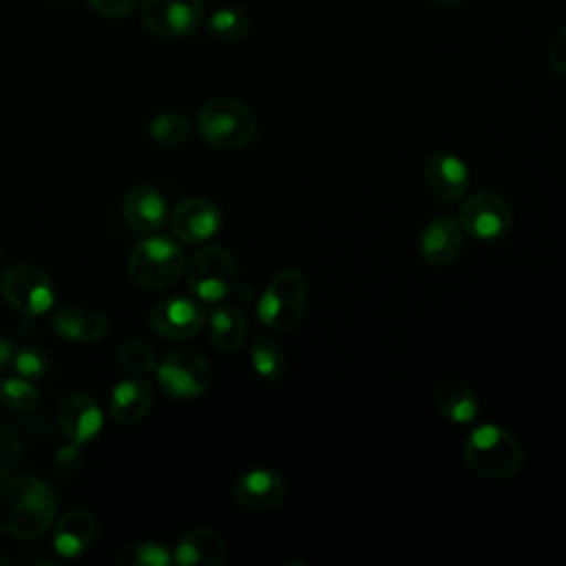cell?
I'll return each instance as SVG.
<instances>
[{
	"label": "cell",
	"mask_w": 566,
	"mask_h": 566,
	"mask_svg": "<svg viewBox=\"0 0 566 566\" xmlns=\"http://www.w3.org/2000/svg\"><path fill=\"white\" fill-rule=\"evenodd\" d=\"M97 520L86 509H71L66 511L53 526L51 544L60 557L73 559L88 551L95 539Z\"/></svg>",
	"instance_id": "e0dca14e"
},
{
	"label": "cell",
	"mask_w": 566,
	"mask_h": 566,
	"mask_svg": "<svg viewBox=\"0 0 566 566\" xmlns=\"http://www.w3.org/2000/svg\"><path fill=\"white\" fill-rule=\"evenodd\" d=\"M186 281L201 303L223 301L237 285L239 270L232 252L223 245H203L186 261Z\"/></svg>",
	"instance_id": "8992f818"
},
{
	"label": "cell",
	"mask_w": 566,
	"mask_h": 566,
	"mask_svg": "<svg viewBox=\"0 0 566 566\" xmlns=\"http://www.w3.org/2000/svg\"><path fill=\"white\" fill-rule=\"evenodd\" d=\"M82 444L75 442H66L62 444L55 455H53V471L62 478V480H73L82 467H84V453L80 449Z\"/></svg>",
	"instance_id": "4dcf8cb0"
},
{
	"label": "cell",
	"mask_w": 566,
	"mask_h": 566,
	"mask_svg": "<svg viewBox=\"0 0 566 566\" xmlns=\"http://www.w3.org/2000/svg\"><path fill=\"white\" fill-rule=\"evenodd\" d=\"M13 360V345L9 338L0 336V371Z\"/></svg>",
	"instance_id": "e575fe53"
},
{
	"label": "cell",
	"mask_w": 566,
	"mask_h": 566,
	"mask_svg": "<svg viewBox=\"0 0 566 566\" xmlns=\"http://www.w3.org/2000/svg\"><path fill=\"white\" fill-rule=\"evenodd\" d=\"M420 256L436 268L449 265L462 250V226L453 217L431 219L418 237Z\"/></svg>",
	"instance_id": "2e32d148"
},
{
	"label": "cell",
	"mask_w": 566,
	"mask_h": 566,
	"mask_svg": "<svg viewBox=\"0 0 566 566\" xmlns=\"http://www.w3.org/2000/svg\"><path fill=\"white\" fill-rule=\"evenodd\" d=\"M250 360L254 371L268 382H279L287 371V360L281 347L268 334H261V332L252 336Z\"/></svg>",
	"instance_id": "cb8c5ba5"
},
{
	"label": "cell",
	"mask_w": 566,
	"mask_h": 566,
	"mask_svg": "<svg viewBox=\"0 0 566 566\" xmlns=\"http://www.w3.org/2000/svg\"><path fill=\"white\" fill-rule=\"evenodd\" d=\"M433 402H436L438 411L455 424L475 422L478 409H480L475 391L458 378L442 380L433 391Z\"/></svg>",
	"instance_id": "7402d4cb"
},
{
	"label": "cell",
	"mask_w": 566,
	"mask_h": 566,
	"mask_svg": "<svg viewBox=\"0 0 566 566\" xmlns=\"http://www.w3.org/2000/svg\"><path fill=\"white\" fill-rule=\"evenodd\" d=\"M40 400L35 385L22 376H9L0 380V402L11 409H31Z\"/></svg>",
	"instance_id": "83f0119b"
},
{
	"label": "cell",
	"mask_w": 566,
	"mask_h": 566,
	"mask_svg": "<svg viewBox=\"0 0 566 566\" xmlns=\"http://www.w3.org/2000/svg\"><path fill=\"white\" fill-rule=\"evenodd\" d=\"M186 270V256L177 241L164 234L142 239L128 256V276L144 290L172 287Z\"/></svg>",
	"instance_id": "277c9868"
},
{
	"label": "cell",
	"mask_w": 566,
	"mask_h": 566,
	"mask_svg": "<svg viewBox=\"0 0 566 566\" xmlns=\"http://www.w3.org/2000/svg\"><path fill=\"white\" fill-rule=\"evenodd\" d=\"M13 369L18 371V376L29 378V380H38L46 374L49 369V356L42 347L38 345H24L18 352H13V360H11Z\"/></svg>",
	"instance_id": "f546056e"
},
{
	"label": "cell",
	"mask_w": 566,
	"mask_h": 566,
	"mask_svg": "<svg viewBox=\"0 0 566 566\" xmlns=\"http://www.w3.org/2000/svg\"><path fill=\"white\" fill-rule=\"evenodd\" d=\"M124 219L137 232H155L164 226L168 206L164 195L148 184H139L124 197Z\"/></svg>",
	"instance_id": "44dd1931"
},
{
	"label": "cell",
	"mask_w": 566,
	"mask_h": 566,
	"mask_svg": "<svg viewBox=\"0 0 566 566\" xmlns=\"http://www.w3.org/2000/svg\"><path fill=\"white\" fill-rule=\"evenodd\" d=\"M55 493L33 475H11L0 480V531L33 539L49 531L55 515Z\"/></svg>",
	"instance_id": "6da1fadb"
},
{
	"label": "cell",
	"mask_w": 566,
	"mask_h": 566,
	"mask_svg": "<svg viewBox=\"0 0 566 566\" xmlns=\"http://www.w3.org/2000/svg\"><path fill=\"white\" fill-rule=\"evenodd\" d=\"M0 259H2V243H0Z\"/></svg>",
	"instance_id": "8d00e7d4"
},
{
	"label": "cell",
	"mask_w": 566,
	"mask_h": 566,
	"mask_svg": "<svg viewBox=\"0 0 566 566\" xmlns=\"http://www.w3.org/2000/svg\"><path fill=\"white\" fill-rule=\"evenodd\" d=\"M197 128L212 148L237 150L254 139L256 117L252 108L237 97H212L201 106Z\"/></svg>",
	"instance_id": "3957f363"
},
{
	"label": "cell",
	"mask_w": 566,
	"mask_h": 566,
	"mask_svg": "<svg viewBox=\"0 0 566 566\" xmlns=\"http://www.w3.org/2000/svg\"><path fill=\"white\" fill-rule=\"evenodd\" d=\"M93 11L106 18H124L139 9L142 0H86Z\"/></svg>",
	"instance_id": "d6a6232c"
},
{
	"label": "cell",
	"mask_w": 566,
	"mask_h": 566,
	"mask_svg": "<svg viewBox=\"0 0 566 566\" xmlns=\"http://www.w3.org/2000/svg\"><path fill=\"white\" fill-rule=\"evenodd\" d=\"M155 387L144 376L119 380L108 398V413L117 424L139 422L153 407Z\"/></svg>",
	"instance_id": "ac0fdd59"
},
{
	"label": "cell",
	"mask_w": 566,
	"mask_h": 566,
	"mask_svg": "<svg viewBox=\"0 0 566 566\" xmlns=\"http://www.w3.org/2000/svg\"><path fill=\"white\" fill-rule=\"evenodd\" d=\"M433 2H438V4H460L462 0H433Z\"/></svg>",
	"instance_id": "d590c367"
},
{
	"label": "cell",
	"mask_w": 566,
	"mask_h": 566,
	"mask_svg": "<svg viewBox=\"0 0 566 566\" xmlns=\"http://www.w3.org/2000/svg\"><path fill=\"white\" fill-rule=\"evenodd\" d=\"M104 413L93 396L75 391L62 398L57 407V424L69 442L86 444L102 431Z\"/></svg>",
	"instance_id": "5bb4252c"
},
{
	"label": "cell",
	"mask_w": 566,
	"mask_h": 566,
	"mask_svg": "<svg viewBox=\"0 0 566 566\" xmlns=\"http://www.w3.org/2000/svg\"><path fill=\"white\" fill-rule=\"evenodd\" d=\"M159 389L172 400H190L201 396L212 382V367L195 349L170 352L157 367Z\"/></svg>",
	"instance_id": "ba28073f"
},
{
	"label": "cell",
	"mask_w": 566,
	"mask_h": 566,
	"mask_svg": "<svg viewBox=\"0 0 566 566\" xmlns=\"http://www.w3.org/2000/svg\"><path fill=\"white\" fill-rule=\"evenodd\" d=\"M208 334H210V343L219 352L223 354L237 352L243 345L248 334V323L243 312L228 303L214 307L208 318Z\"/></svg>",
	"instance_id": "603a6c76"
},
{
	"label": "cell",
	"mask_w": 566,
	"mask_h": 566,
	"mask_svg": "<svg viewBox=\"0 0 566 566\" xmlns=\"http://www.w3.org/2000/svg\"><path fill=\"white\" fill-rule=\"evenodd\" d=\"M119 564H130V566H170L172 564V553L168 551L166 544L159 542H142L130 548H126L119 557Z\"/></svg>",
	"instance_id": "f1b7e54d"
},
{
	"label": "cell",
	"mask_w": 566,
	"mask_h": 566,
	"mask_svg": "<svg viewBox=\"0 0 566 566\" xmlns=\"http://www.w3.org/2000/svg\"><path fill=\"white\" fill-rule=\"evenodd\" d=\"M424 186L442 203H453L467 195L471 184L469 166L453 153L440 150L424 161Z\"/></svg>",
	"instance_id": "4fadbf2b"
},
{
	"label": "cell",
	"mask_w": 566,
	"mask_h": 566,
	"mask_svg": "<svg viewBox=\"0 0 566 566\" xmlns=\"http://www.w3.org/2000/svg\"><path fill=\"white\" fill-rule=\"evenodd\" d=\"M0 294L9 307L24 316L46 314L55 301L49 274L35 263H11L0 276Z\"/></svg>",
	"instance_id": "52a82bcc"
},
{
	"label": "cell",
	"mask_w": 566,
	"mask_h": 566,
	"mask_svg": "<svg viewBox=\"0 0 566 566\" xmlns=\"http://www.w3.org/2000/svg\"><path fill=\"white\" fill-rule=\"evenodd\" d=\"M458 221L473 239L500 241L513 228V210L497 192H475L462 201Z\"/></svg>",
	"instance_id": "9c48e42d"
},
{
	"label": "cell",
	"mask_w": 566,
	"mask_h": 566,
	"mask_svg": "<svg viewBox=\"0 0 566 566\" xmlns=\"http://www.w3.org/2000/svg\"><path fill=\"white\" fill-rule=\"evenodd\" d=\"M237 502L254 513L276 509L285 497V480L272 469H250L234 484Z\"/></svg>",
	"instance_id": "9a60e30c"
},
{
	"label": "cell",
	"mask_w": 566,
	"mask_h": 566,
	"mask_svg": "<svg viewBox=\"0 0 566 566\" xmlns=\"http://www.w3.org/2000/svg\"><path fill=\"white\" fill-rule=\"evenodd\" d=\"M464 460L482 478L506 480L522 467L520 440L497 422H484L464 438Z\"/></svg>",
	"instance_id": "7a4b0ae2"
},
{
	"label": "cell",
	"mask_w": 566,
	"mask_h": 566,
	"mask_svg": "<svg viewBox=\"0 0 566 566\" xmlns=\"http://www.w3.org/2000/svg\"><path fill=\"white\" fill-rule=\"evenodd\" d=\"M144 27L166 40L192 35L203 18V0H142Z\"/></svg>",
	"instance_id": "30bf717a"
},
{
	"label": "cell",
	"mask_w": 566,
	"mask_h": 566,
	"mask_svg": "<svg viewBox=\"0 0 566 566\" xmlns=\"http://www.w3.org/2000/svg\"><path fill=\"white\" fill-rule=\"evenodd\" d=\"M49 325L62 340L73 343H93L108 332L106 316L86 305H69L53 312Z\"/></svg>",
	"instance_id": "d6986e66"
},
{
	"label": "cell",
	"mask_w": 566,
	"mask_h": 566,
	"mask_svg": "<svg viewBox=\"0 0 566 566\" xmlns=\"http://www.w3.org/2000/svg\"><path fill=\"white\" fill-rule=\"evenodd\" d=\"M208 31L223 42H239L250 31V18L241 7H219L208 18Z\"/></svg>",
	"instance_id": "d4e9b609"
},
{
	"label": "cell",
	"mask_w": 566,
	"mask_h": 566,
	"mask_svg": "<svg viewBox=\"0 0 566 566\" xmlns=\"http://www.w3.org/2000/svg\"><path fill=\"white\" fill-rule=\"evenodd\" d=\"M223 559L226 542L214 528L208 526L186 531L172 551V562L179 566H219Z\"/></svg>",
	"instance_id": "ffe728a7"
},
{
	"label": "cell",
	"mask_w": 566,
	"mask_h": 566,
	"mask_svg": "<svg viewBox=\"0 0 566 566\" xmlns=\"http://www.w3.org/2000/svg\"><path fill=\"white\" fill-rule=\"evenodd\" d=\"M188 135H190V122L181 113H172V111L159 113L150 122V137L157 146L175 148L184 144Z\"/></svg>",
	"instance_id": "484cf974"
},
{
	"label": "cell",
	"mask_w": 566,
	"mask_h": 566,
	"mask_svg": "<svg viewBox=\"0 0 566 566\" xmlns=\"http://www.w3.org/2000/svg\"><path fill=\"white\" fill-rule=\"evenodd\" d=\"M117 363L124 371L133 376H144L155 369L157 358H155V349L148 343L128 338L117 347Z\"/></svg>",
	"instance_id": "4316f807"
},
{
	"label": "cell",
	"mask_w": 566,
	"mask_h": 566,
	"mask_svg": "<svg viewBox=\"0 0 566 566\" xmlns=\"http://www.w3.org/2000/svg\"><path fill=\"white\" fill-rule=\"evenodd\" d=\"M548 62L557 73L566 75V27L553 38L548 49Z\"/></svg>",
	"instance_id": "836d02e7"
},
{
	"label": "cell",
	"mask_w": 566,
	"mask_h": 566,
	"mask_svg": "<svg viewBox=\"0 0 566 566\" xmlns=\"http://www.w3.org/2000/svg\"><path fill=\"white\" fill-rule=\"evenodd\" d=\"M206 321H208V312L203 303L199 298L195 301L188 296L164 298L150 312L153 329L172 340L192 338L195 334L201 332Z\"/></svg>",
	"instance_id": "7c38bea8"
},
{
	"label": "cell",
	"mask_w": 566,
	"mask_h": 566,
	"mask_svg": "<svg viewBox=\"0 0 566 566\" xmlns=\"http://www.w3.org/2000/svg\"><path fill=\"white\" fill-rule=\"evenodd\" d=\"M221 223L223 217L219 206L203 197L184 199L168 214L172 237L184 243H203L212 239L219 232Z\"/></svg>",
	"instance_id": "8fae6325"
},
{
	"label": "cell",
	"mask_w": 566,
	"mask_h": 566,
	"mask_svg": "<svg viewBox=\"0 0 566 566\" xmlns=\"http://www.w3.org/2000/svg\"><path fill=\"white\" fill-rule=\"evenodd\" d=\"M307 294V281L296 268H285L276 272L259 296V323L274 332H287L296 327L305 314Z\"/></svg>",
	"instance_id": "5b68a950"
},
{
	"label": "cell",
	"mask_w": 566,
	"mask_h": 566,
	"mask_svg": "<svg viewBox=\"0 0 566 566\" xmlns=\"http://www.w3.org/2000/svg\"><path fill=\"white\" fill-rule=\"evenodd\" d=\"M22 458V444L15 431L0 424V478L11 475Z\"/></svg>",
	"instance_id": "1f68e13d"
}]
</instances>
